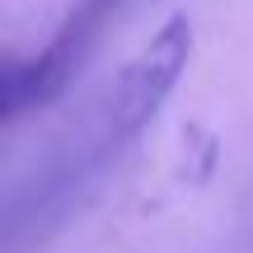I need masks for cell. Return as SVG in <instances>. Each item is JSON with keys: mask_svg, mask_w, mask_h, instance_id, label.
Returning a JSON list of instances; mask_svg holds the SVG:
<instances>
[{"mask_svg": "<svg viewBox=\"0 0 253 253\" xmlns=\"http://www.w3.org/2000/svg\"><path fill=\"white\" fill-rule=\"evenodd\" d=\"M192 56V24L188 14H173L160 33L84 103V113L47 145L28 178H19L5 197V244L42 239L61 225V216L94 188L103 169L150 126L160 103L173 94L178 75Z\"/></svg>", "mask_w": 253, "mask_h": 253, "instance_id": "6da1fadb", "label": "cell"}, {"mask_svg": "<svg viewBox=\"0 0 253 253\" xmlns=\"http://www.w3.org/2000/svg\"><path fill=\"white\" fill-rule=\"evenodd\" d=\"M113 14H118V0H80L61 19V28L52 33V42L42 52L9 66L5 71V122H19L24 113L47 108L52 99H61L66 84L94 56V47H99V38H103Z\"/></svg>", "mask_w": 253, "mask_h": 253, "instance_id": "7a4b0ae2", "label": "cell"}]
</instances>
